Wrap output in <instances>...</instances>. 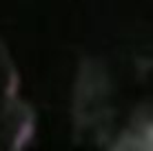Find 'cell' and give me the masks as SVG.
<instances>
[{
    "label": "cell",
    "mask_w": 153,
    "mask_h": 151,
    "mask_svg": "<svg viewBox=\"0 0 153 151\" xmlns=\"http://www.w3.org/2000/svg\"><path fill=\"white\" fill-rule=\"evenodd\" d=\"M120 151H153V122L142 127L133 138H129Z\"/></svg>",
    "instance_id": "obj_1"
}]
</instances>
